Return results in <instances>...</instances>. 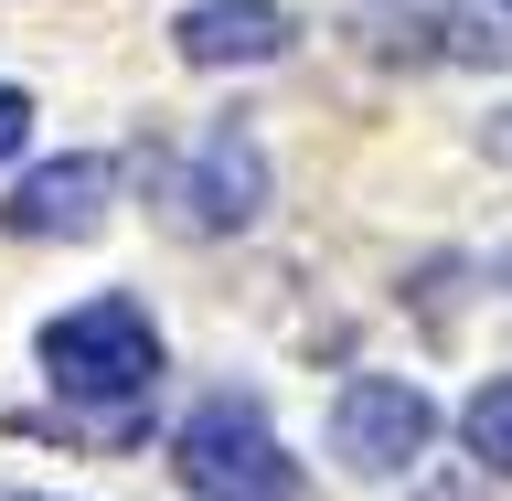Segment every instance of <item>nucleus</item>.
Here are the masks:
<instances>
[{
	"label": "nucleus",
	"mask_w": 512,
	"mask_h": 501,
	"mask_svg": "<svg viewBox=\"0 0 512 501\" xmlns=\"http://www.w3.org/2000/svg\"><path fill=\"white\" fill-rule=\"evenodd\" d=\"M22 139H32V96H22V86H0V160L22 150Z\"/></svg>",
	"instance_id": "1a4fd4ad"
},
{
	"label": "nucleus",
	"mask_w": 512,
	"mask_h": 501,
	"mask_svg": "<svg viewBox=\"0 0 512 501\" xmlns=\"http://www.w3.org/2000/svg\"><path fill=\"white\" fill-rule=\"evenodd\" d=\"M427 448H438V406L416 374H352L331 395V459L352 480H406Z\"/></svg>",
	"instance_id": "7ed1b4c3"
},
{
	"label": "nucleus",
	"mask_w": 512,
	"mask_h": 501,
	"mask_svg": "<svg viewBox=\"0 0 512 501\" xmlns=\"http://www.w3.org/2000/svg\"><path fill=\"white\" fill-rule=\"evenodd\" d=\"M32 501H54V491H32Z\"/></svg>",
	"instance_id": "f8f14e48"
},
{
	"label": "nucleus",
	"mask_w": 512,
	"mask_h": 501,
	"mask_svg": "<svg viewBox=\"0 0 512 501\" xmlns=\"http://www.w3.org/2000/svg\"><path fill=\"white\" fill-rule=\"evenodd\" d=\"M438 43H448L459 64L512 75V0H438Z\"/></svg>",
	"instance_id": "0eeeda50"
},
{
	"label": "nucleus",
	"mask_w": 512,
	"mask_h": 501,
	"mask_svg": "<svg viewBox=\"0 0 512 501\" xmlns=\"http://www.w3.org/2000/svg\"><path fill=\"white\" fill-rule=\"evenodd\" d=\"M288 43H299V22H288L278 0H192L182 22H171V54L203 64V75H224V64H278Z\"/></svg>",
	"instance_id": "423d86ee"
},
{
	"label": "nucleus",
	"mask_w": 512,
	"mask_h": 501,
	"mask_svg": "<svg viewBox=\"0 0 512 501\" xmlns=\"http://www.w3.org/2000/svg\"><path fill=\"white\" fill-rule=\"evenodd\" d=\"M459 438H470V459H480V470H502V480H512V374L470 395V416H459Z\"/></svg>",
	"instance_id": "6e6552de"
},
{
	"label": "nucleus",
	"mask_w": 512,
	"mask_h": 501,
	"mask_svg": "<svg viewBox=\"0 0 512 501\" xmlns=\"http://www.w3.org/2000/svg\"><path fill=\"white\" fill-rule=\"evenodd\" d=\"M171 203H182L192 235H246V224L267 214V150H256V128L246 118H214L203 139H192Z\"/></svg>",
	"instance_id": "20e7f679"
},
{
	"label": "nucleus",
	"mask_w": 512,
	"mask_h": 501,
	"mask_svg": "<svg viewBox=\"0 0 512 501\" xmlns=\"http://www.w3.org/2000/svg\"><path fill=\"white\" fill-rule=\"evenodd\" d=\"M43 374H54V395L86 416L96 438H128L139 406H150V384H160V331H150V310H139L128 288H96L86 310L43 320Z\"/></svg>",
	"instance_id": "f257e3e1"
},
{
	"label": "nucleus",
	"mask_w": 512,
	"mask_h": 501,
	"mask_svg": "<svg viewBox=\"0 0 512 501\" xmlns=\"http://www.w3.org/2000/svg\"><path fill=\"white\" fill-rule=\"evenodd\" d=\"M171 470H182L192 501H299V459L267 427L256 395H203L171 438Z\"/></svg>",
	"instance_id": "f03ea898"
},
{
	"label": "nucleus",
	"mask_w": 512,
	"mask_h": 501,
	"mask_svg": "<svg viewBox=\"0 0 512 501\" xmlns=\"http://www.w3.org/2000/svg\"><path fill=\"white\" fill-rule=\"evenodd\" d=\"M107 192H118V160L64 150V160H43V171H22V192L0 203V224H11L22 246H54V235H96V224H107Z\"/></svg>",
	"instance_id": "39448f33"
},
{
	"label": "nucleus",
	"mask_w": 512,
	"mask_h": 501,
	"mask_svg": "<svg viewBox=\"0 0 512 501\" xmlns=\"http://www.w3.org/2000/svg\"><path fill=\"white\" fill-rule=\"evenodd\" d=\"M502 288H512V256H502Z\"/></svg>",
	"instance_id": "9b49d317"
},
{
	"label": "nucleus",
	"mask_w": 512,
	"mask_h": 501,
	"mask_svg": "<svg viewBox=\"0 0 512 501\" xmlns=\"http://www.w3.org/2000/svg\"><path fill=\"white\" fill-rule=\"evenodd\" d=\"M427 501H470V480H438V491H427Z\"/></svg>",
	"instance_id": "9d476101"
}]
</instances>
